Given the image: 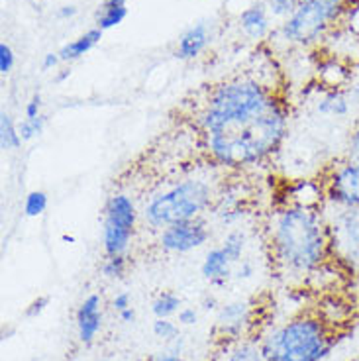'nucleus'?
Listing matches in <instances>:
<instances>
[{"label":"nucleus","instance_id":"nucleus-1","mask_svg":"<svg viewBox=\"0 0 359 361\" xmlns=\"http://www.w3.org/2000/svg\"><path fill=\"white\" fill-rule=\"evenodd\" d=\"M208 157L232 171L267 161L288 134L287 104L255 79L212 87L197 118Z\"/></svg>","mask_w":359,"mask_h":361},{"label":"nucleus","instance_id":"nucleus-2","mask_svg":"<svg viewBox=\"0 0 359 361\" xmlns=\"http://www.w3.org/2000/svg\"><path fill=\"white\" fill-rule=\"evenodd\" d=\"M267 242L279 277L305 281L332 262L330 234L322 208L285 204L269 218Z\"/></svg>","mask_w":359,"mask_h":361},{"label":"nucleus","instance_id":"nucleus-3","mask_svg":"<svg viewBox=\"0 0 359 361\" xmlns=\"http://www.w3.org/2000/svg\"><path fill=\"white\" fill-rule=\"evenodd\" d=\"M267 361H326L338 343L328 320L300 312L260 336Z\"/></svg>","mask_w":359,"mask_h":361},{"label":"nucleus","instance_id":"nucleus-4","mask_svg":"<svg viewBox=\"0 0 359 361\" xmlns=\"http://www.w3.org/2000/svg\"><path fill=\"white\" fill-rule=\"evenodd\" d=\"M216 199L214 187L207 179L187 177L153 195L142 208V220L147 228L162 232L167 226L202 218L207 210L214 207Z\"/></svg>","mask_w":359,"mask_h":361},{"label":"nucleus","instance_id":"nucleus-5","mask_svg":"<svg viewBox=\"0 0 359 361\" xmlns=\"http://www.w3.org/2000/svg\"><path fill=\"white\" fill-rule=\"evenodd\" d=\"M346 2L348 0H298L295 12L281 26V36L291 45H316L340 22Z\"/></svg>","mask_w":359,"mask_h":361},{"label":"nucleus","instance_id":"nucleus-6","mask_svg":"<svg viewBox=\"0 0 359 361\" xmlns=\"http://www.w3.org/2000/svg\"><path fill=\"white\" fill-rule=\"evenodd\" d=\"M322 214L330 234L332 262L359 283V208L324 202Z\"/></svg>","mask_w":359,"mask_h":361},{"label":"nucleus","instance_id":"nucleus-7","mask_svg":"<svg viewBox=\"0 0 359 361\" xmlns=\"http://www.w3.org/2000/svg\"><path fill=\"white\" fill-rule=\"evenodd\" d=\"M142 212L126 192L110 195L102 214V252L104 255H128L134 242L135 228Z\"/></svg>","mask_w":359,"mask_h":361},{"label":"nucleus","instance_id":"nucleus-8","mask_svg":"<svg viewBox=\"0 0 359 361\" xmlns=\"http://www.w3.org/2000/svg\"><path fill=\"white\" fill-rule=\"evenodd\" d=\"M255 326V305L248 298L228 300L216 310V336L224 343L238 342L242 338L253 336Z\"/></svg>","mask_w":359,"mask_h":361},{"label":"nucleus","instance_id":"nucleus-9","mask_svg":"<svg viewBox=\"0 0 359 361\" xmlns=\"http://www.w3.org/2000/svg\"><path fill=\"white\" fill-rule=\"evenodd\" d=\"M326 202L343 208H359V159L336 163L324 180Z\"/></svg>","mask_w":359,"mask_h":361},{"label":"nucleus","instance_id":"nucleus-10","mask_svg":"<svg viewBox=\"0 0 359 361\" xmlns=\"http://www.w3.org/2000/svg\"><path fill=\"white\" fill-rule=\"evenodd\" d=\"M210 240V228L207 220L197 218V220H187L179 224L163 228L157 235V245L165 253H190L202 247Z\"/></svg>","mask_w":359,"mask_h":361},{"label":"nucleus","instance_id":"nucleus-11","mask_svg":"<svg viewBox=\"0 0 359 361\" xmlns=\"http://www.w3.org/2000/svg\"><path fill=\"white\" fill-rule=\"evenodd\" d=\"M104 326V314H102V298L97 293H90L83 298L81 305L75 312V328L79 343L89 348L99 340L100 332Z\"/></svg>","mask_w":359,"mask_h":361},{"label":"nucleus","instance_id":"nucleus-12","mask_svg":"<svg viewBox=\"0 0 359 361\" xmlns=\"http://www.w3.org/2000/svg\"><path fill=\"white\" fill-rule=\"evenodd\" d=\"M200 275L216 289H224L228 281L233 279V263L220 245L208 250L200 263Z\"/></svg>","mask_w":359,"mask_h":361},{"label":"nucleus","instance_id":"nucleus-13","mask_svg":"<svg viewBox=\"0 0 359 361\" xmlns=\"http://www.w3.org/2000/svg\"><path fill=\"white\" fill-rule=\"evenodd\" d=\"M351 102L353 100L343 89H322V94H318L315 102V110L320 116H332L336 120H343V118L350 116Z\"/></svg>","mask_w":359,"mask_h":361},{"label":"nucleus","instance_id":"nucleus-14","mask_svg":"<svg viewBox=\"0 0 359 361\" xmlns=\"http://www.w3.org/2000/svg\"><path fill=\"white\" fill-rule=\"evenodd\" d=\"M220 361H267L261 338L248 336L238 342L224 343V352L220 355Z\"/></svg>","mask_w":359,"mask_h":361},{"label":"nucleus","instance_id":"nucleus-15","mask_svg":"<svg viewBox=\"0 0 359 361\" xmlns=\"http://www.w3.org/2000/svg\"><path fill=\"white\" fill-rule=\"evenodd\" d=\"M210 42V34H208L207 24H195L190 26L179 39V45H177V51L175 55L179 59H195L198 55L205 51V47Z\"/></svg>","mask_w":359,"mask_h":361},{"label":"nucleus","instance_id":"nucleus-16","mask_svg":"<svg viewBox=\"0 0 359 361\" xmlns=\"http://www.w3.org/2000/svg\"><path fill=\"white\" fill-rule=\"evenodd\" d=\"M240 27L245 36L250 39H263L267 37L271 30L269 16H267V6L263 4H255V6H250L242 12L240 16Z\"/></svg>","mask_w":359,"mask_h":361},{"label":"nucleus","instance_id":"nucleus-17","mask_svg":"<svg viewBox=\"0 0 359 361\" xmlns=\"http://www.w3.org/2000/svg\"><path fill=\"white\" fill-rule=\"evenodd\" d=\"M318 81L322 89H343L351 81V73L338 57H330L318 67Z\"/></svg>","mask_w":359,"mask_h":361},{"label":"nucleus","instance_id":"nucleus-18","mask_svg":"<svg viewBox=\"0 0 359 361\" xmlns=\"http://www.w3.org/2000/svg\"><path fill=\"white\" fill-rule=\"evenodd\" d=\"M102 39V30L99 27H90L89 32H85L83 36H79L77 39H73L69 44H65L61 49H59V57L61 61L69 63V61H75V59H81L83 55H87Z\"/></svg>","mask_w":359,"mask_h":361},{"label":"nucleus","instance_id":"nucleus-19","mask_svg":"<svg viewBox=\"0 0 359 361\" xmlns=\"http://www.w3.org/2000/svg\"><path fill=\"white\" fill-rule=\"evenodd\" d=\"M183 308V298L175 290H162L152 302V314L155 318H173Z\"/></svg>","mask_w":359,"mask_h":361},{"label":"nucleus","instance_id":"nucleus-20","mask_svg":"<svg viewBox=\"0 0 359 361\" xmlns=\"http://www.w3.org/2000/svg\"><path fill=\"white\" fill-rule=\"evenodd\" d=\"M22 144L24 142L20 137L18 124L12 120L10 114L2 112L0 114V149L2 152H16Z\"/></svg>","mask_w":359,"mask_h":361},{"label":"nucleus","instance_id":"nucleus-21","mask_svg":"<svg viewBox=\"0 0 359 361\" xmlns=\"http://www.w3.org/2000/svg\"><path fill=\"white\" fill-rule=\"evenodd\" d=\"M245 245H248V234H245V230L242 228H233L230 230L226 238L222 240V244L220 247L224 250L226 255L232 259V263H240L243 259V252H245Z\"/></svg>","mask_w":359,"mask_h":361},{"label":"nucleus","instance_id":"nucleus-22","mask_svg":"<svg viewBox=\"0 0 359 361\" xmlns=\"http://www.w3.org/2000/svg\"><path fill=\"white\" fill-rule=\"evenodd\" d=\"M152 332L165 345H171V343L177 342L179 338H183L181 336L179 324L175 320H171V318H155L152 324Z\"/></svg>","mask_w":359,"mask_h":361},{"label":"nucleus","instance_id":"nucleus-23","mask_svg":"<svg viewBox=\"0 0 359 361\" xmlns=\"http://www.w3.org/2000/svg\"><path fill=\"white\" fill-rule=\"evenodd\" d=\"M126 16V6H108V4H102L99 14H97V27L102 30V32H107L110 27H116L118 24H122Z\"/></svg>","mask_w":359,"mask_h":361},{"label":"nucleus","instance_id":"nucleus-24","mask_svg":"<svg viewBox=\"0 0 359 361\" xmlns=\"http://www.w3.org/2000/svg\"><path fill=\"white\" fill-rule=\"evenodd\" d=\"M128 271V257L126 255H104V262L100 265L102 277L108 281L124 279Z\"/></svg>","mask_w":359,"mask_h":361},{"label":"nucleus","instance_id":"nucleus-25","mask_svg":"<svg viewBox=\"0 0 359 361\" xmlns=\"http://www.w3.org/2000/svg\"><path fill=\"white\" fill-rule=\"evenodd\" d=\"M49 207V197L45 190H30L24 199V214L28 218H37Z\"/></svg>","mask_w":359,"mask_h":361},{"label":"nucleus","instance_id":"nucleus-26","mask_svg":"<svg viewBox=\"0 0 359 361\" xmlns=\"http://www.w3.org/2000/svg\"><path fill=\"white\" fill-rule=\"evenodd\" d=\"M45 128V116L37 118H24V120H20L18 130H20V137H22V142H32V140H36L37 135H42Z\"/></svg>","mask_w":359,"mask_h":361},{"label":"nucleus","instance_id":"nucleus-27","mask_svg":"<svg viewBox=\"0 0 359 361\" xmlns=\"http://www.w3.org/2000/svg\"><path fill=\"white\" fill-rule=\"evenodd\" d=\"M340 24L346 30H350L353 36L359 37V0H348L346 2Z\"/></svg>","mask_w":359,"mask_h":361},{"label":"nucleus","instance_id":"nucleus-28","mask_svg":"<svg viewBox=\"0 0 359 361\" xmlns=\"http://www.w3.org/2000/svg\"><path fill=\"white\" fill-rule=\"evenodd\" d=\"M183 352H185V350H183V338H179L177 342L167 345L162 352L153 353V355H150L145 361H185Z\"/></svg>","mask_w":359,"mask_h":361},{"label":"nucleus","instance_id":"nucleus-29","mask_svg":"<svg viewBox=\"0 0 359 361\" xmlns=\"http://www.w3.org/2000/svg\"><path fill=\"white\" fill-rule=\"evenodd\" d=\"M298 0H267V12L277 18L287 20L295 12Z\"/></svg>","mask_w":359,"mask_h":361},{"label":"nucleus","instance_id":"nucleus-30","mask_svg":"<svg viewBox=\"0 0 359 361\" xmlns=\"http://www.w3.org/2000/svg\"><path fill=\"white\" fill-rule=\"evenodd\" d=\"M49 302H51V298L47 297V295H39V297H36L30 305L26 307V310H24V316L26 318H37V316H42L47 310V307H49Z\"/></svg>","mask_w":359,"mask_h":361},{"label":"nucleus","instance_id":"nucleus-31","mask_svg":"<svg viewBox=\"0 0 359 361\" xmlns=\"http://www.w3.org/2000/svg\"><path fill=\"white\" fill-rule=\"evenodd\" d=\"M14 61H16V57H14L12 47H10L6 42H2V44H0V75L6 77V75L14 69Z\"/></svg>","mask_w":359,"mask_h":361},{"label":"nucleus","instance_id":"nucleus-32","mask_svg":"<svg viewBox=\"0 0 359 361\" xmlns=\"http://www.w3.org/2000/svg\"><path fill=\"white\" fill-rule=\"evenodd\" d=\"M255 277V263L252 259H245L233 265V279L236 281H250Z\"/></svg>","mask_w":359,"mask_h":361},{"label":"nucleus","instance_id":"nucleus-33","mask_svg":"<svg viewBox=\"0 0 359 361\" xmlns=\"http://www.w3.org/2000/svg\"><path fill=\"white\" fill-rule=\"evenodd\" d=\"M348 159H359V114L355 120V126L351 130L350 140H348V152H346Z\"/></svg>","mask_w":359,"mask_h":361},{"label":"nucleus","instance_id":"nucleus-34","mask_svg":"<svg viewBox=\"0 0 359 361\" xmlns=\"http://www.w3.org/2000/svg\"><path fill=\"white\" fill-rule=\"evenodd\" d=\"M177 322H179V326H185V328L195 326L198 322V310L195 307H183L177 312Z\"/></svg>","mask_w":359,"mask_h":361},{"label":"nucleus","instance_id":"nucleus-35","mask_svg":"<svg viewBox=\"0 0 359 361\" xmlns=\"http://www.w3.org/2000/svg\"><path fill=\"white\" fill-rule=\"evenodd\" d=\"M110 307L114 312H122V310H128V308H132V295L128 293V290H120L116 293L114 297H112V302H110Z\"/></svg>","mask_w":359,"mask_h":361},{"label":"nucleus","instance_id":"nucleus-36","mask_svg":"<svg viewBox=\"0 0 359 361\" xmlns=\"http://www.w3.org/2000/svg\"><path fill=\"white\" fill-rule=\"evenodd\" d=\"M42 106H44V102H42V94L36 92L32 99L28 100L26 106H24V118L42 116Z\"/></svg>","mask_w":359,"mask_h":361},{"label":"nucleus","instance_id":"nucleus-37","mask_svg":"<svg viewBox=\"0 0 359 361\" xmlns=\"http://www.w3.org/2000/svg\"><path fill=\"white\" fill-rule=\"evenodd\" d=\"M200 307H202V310H207V312H214V310L220 308V302H218V298H216L214 295H205Z\"/></svg>","mask_w":359,"mask_h":361},{"label":"nucleus","instance_id":"nucleus-38","mask_svg":"<svg viewBox=\"0 0 359 361\" xmlns=\"http://www.w3.org/2000/svg\"><path fill=\"white\" fill-rule=\"evenodd\" d=\"M61 61V57L59 54H45L44 55V61H42V69L44 71H49V69H55L57 65Z\"/></svg>","mask_w":359,"mask_h":361},{"label":"nucleus","instance_id":"nucleus-39","mask_svg":"<svg viewBox=\"0 0 359 361\" xmlns=\"http://www.w3.org/2000/svg\"><path fill=\"white\" fill-rule=\"evenodd\" d=\"M135 318H138V314H135L134 307L128 308V310H122V312H118V320H120L122 324H134Z\"/></svg>","mask_w":359,"mask_h":361},{"label":"nucleus","instance_id":"nucleus-40","mask_svg":"<svg viewBox=\"0 0 359 361\" xmlns=\"http://www.w3.org/2000/svg\"><path fill=\"white\" fill-rule=\"evenodd\" d=\"M75 14H77V6H61V8L57 10V18L61 20L73 18Z\"/></svg>","mask_w":359,"mask_h":361},{"label":"nucleus","instance_id":"nucleus-41","mask_svg":"<svg viewBox=\"0 0 359 361\" xmlns=\"http://www.w3.org/2000/svg\"><path fill=\"white\" fill-rule=\"evenodd\" d=\"M128 0H104V4L108 6H126Z\"/></svg>","mask_w":359,"mask_h":361},{"label":"nucleus","instance_id":"nucleus-42","mask_svg":"<svg viewBox=\"0 0 359 361\" xmlns=\"http://www.w3.org/2000/svg\"><path fill=\"white\" fill-rule=\"evenodd\" d=\"M69 75H71V71H69V69H65L63 73H59V75H57V82L65 81V79H67V77H69Z\"/></svg>","mask_w":359,"mask_h":361},{"label":"nucleus","instance_id":"nucleus-43","mask_svg":"<svg viewBox=\"0 0 359 361\" xmlns=\"http://www.w3.org/2000/svg\"><path fill=\"white\" fill-rule=\"evenodd\" d=\"M99 361H114V360H108V357H104V360H99Z\"/></svg>","mask_w":359,"mask_h":361},{"label":"nucleus","instance_id":"nucleus-44","mask_svg":"<svg viewBox=\"0 0 359 361\" xmlns=\"http://www.w3.org/2000/svg\"><path fill=\"white\" fill-rule=\"evenodd\" d=\"M350 361H359V355H358V357H353V360H350Z\"/></svg>","mask_w":359,"mask_h":361}]
</instances>
